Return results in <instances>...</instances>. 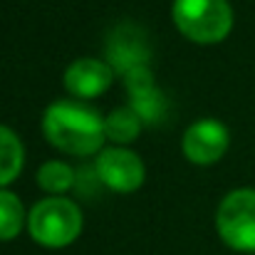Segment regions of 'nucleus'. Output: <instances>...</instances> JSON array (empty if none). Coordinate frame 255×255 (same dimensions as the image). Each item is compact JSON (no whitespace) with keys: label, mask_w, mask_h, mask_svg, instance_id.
<instances>
[{"label":"nucleus","mask_w":255,"mask_h":255,"mask_svg":"<svg viewBox=\"0 0 255 255\" xmlns=\"http://www.w3.org/2000/svg\"><path fill=\"white\" fill-rule=\"evenodd\" d=\"M42 131L55 149L70 156L99 154L107 139L104 119L92 107L75 99L52 102L42 114Z\"/></svg>","instance_id":"1"},{"label":"nucleus","mask_w":255,"mask_h":255,"mask_svg":"<svg viewBox=\"0 0 255 255\" xmlns=\"http://www.w3.org/2000/svg\"><path fill=\"white\" fill-rule=\"evenodd\" d=\"M228 129L218 119H196L181 141L183 156L196 166H211L228 151Z\"/></svg>","instance_id":"6"},{"label":"nucleus","mask_w":255,"mask_h":255,"mask_svg":"<svg viewBox=\"0 0 255 255\" xmlns=\"http://www.w3.org/2000/svg\"><path fill=\"white\" fill-rule=\"evenodd\" d=\"M94 169H97L99 181L117 193H131V191L141 188L144 178H146V169H144V161L139 159V154H134L131 149H124V146L102 149L97 154Z\"/></svg>","instance_id":"5"},{"label":"nucleus","mask_w":255,"mask_h":255,"mask_svg":"<svg viewBox=\"0 0 255 255\" xmlns=\"http://www.w3.org/2000/svg\"><path fill=\"white\" fill-rule=\"evenodd\" d=\"M25 164V149L17 139V134L0 124V188L12 183Z\"/></svg>","instance_id":"8"},{"label":"nucleus","mask_w":255,"mask_h":255,"mask_svg":"<svg viewBox=\"0 0 255 255\" xmlns=\"http://www.w3.org/2000/svg\"><path fill=\"white\" fill-rule=\"evenodd\" d=\"M114 80V70L109 62L104 60H94V57H82L75 60L67 70H65V89L77 97V99H94L99 94H104Z\"/></svg>","instance_id":"7"},{"label":"nucleus","mask_w":255,"mask_h":255,"mask_svg":"<svg viewBox=\"0 0 255 255\" xmlns=\"http://www.w3.org/2000/svg\"><path fill=\"white\" fill-rule=\"evenodd\" d=\"M27 231L45 248H65L82 233V211L62 196L42 198L27 216Z\"/></svg>","instance_id":"3"},{"label":"nucleus","mask_w":255,"mask_h":255,"mask_svg":"<svg viewBox=\"0 0 255 255\" xmlns=\"http://www.w3.org/2000/svg\"><path fill=\"white\" fill-rule=\"evenodd\" d=\"M171 15L176 30L196 45L223 42L233 27L228 0H176Z\"/></svg>","instance_id":"2"},{"label":"nucleus","mask_w":255,"mask_h":255,"mask_svg":"<svg viewBox=\"0 0 255 255\" xmlns=\"http://www.w3.org/2000/svg\"><path fill=\"white\" fill-rule=\"evenodd\" d=\"M216 231L221 241L241 253H255V191H231L216 211Z\"/></svg>","instance_id":"4"},{"label":"nucleus","mask_w":255,"mask_h":255,"mask_svg":"<svg viewBox=\"0 0 255 255\" xmlns=\"http://www.w3.org/2000/svg\"><path fill=\"white\" fill-rule=\"evenodd\" d=\"M141 131V114L134 107H119L104 119V134L114 144H129Z\"/></svg>","instance_id":"9"},{"label":"nucleus","mask_w":255,"mask_h":255,"mask_svg":"<svg viewBox=\"0 0 255 255\" xmlns=\"http://www.w3.org/2000/svg\"><path fill=\"white\" fill-rule=\"evenodd\" d=\"M37 186L52 196H60L75 186V171L65 161H47L37 169Z\"/></svg>","instance_id":"11"},{"label":"nucleus","mask_w":255,"mask_h":255,"mask_svg":"<svg viewBox=\"0 0 255 255\" xmlns=\"http://www.w3.org/2000/svg\"><path fill=\"white\" fill-rule=\"evenodd\" d=\"M25 228V206L12 193L0 188V241H12Z\"/></svg>","instance_id":"10"}]
</instances>
